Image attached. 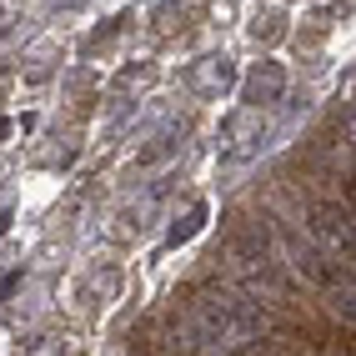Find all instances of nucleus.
<instances>
[{"mask_svg": "<svg viewBox=\"0 0 356 356\" xmlns=\"http://www.w3.org/2000/svg\"><path fill=\"white\" fill-rule=\"evenodd\" d=\"M186 321H191L201 351H246L251 341L271 331L266 306L231 286H201L186 306Z\"/></svg>", "mask_w": 356, "mask_h": 356, "instance_id": "obj_1", "label": "nucleus"}, {"mask_svg": "<svg viewBox=\"0 0 356 356\" xmlns=\"http://www.w3.org/2000/svg\"><path fill=\"white\" fill-rule=\"evenodd\" d=\"M226 271L241 281L246 296H286V276H281V261H271V236L261 221L241 226L226 241Z\"/></svg>", "mask_w": 356, "mask_h": 356, "instance_id": "obj_2", "label": "nucleus"}, {"mask_svg": "<svg viewBox=\"0 0 356 356\" xmlns=\"http://www.w3.org/2000/svg\"><path fill=\"white\" fill-rule=\"evenodd\" d=\"M306 236L331 251L337 261L356 266V211L341 201H321V196H306Z\"/></svg>", "mask_w": 356, "mask_h": 356, "instance_id": "obj_3", "label": "nucleus"}, {"mask_svg": "<svg viewBox=\"0 0 356 356\" xmlns=\"http://www.w3.org/2000/svg\"><path fill=\"white\" fill-rule=\"evenodd\" d=\"M281 251H286V266L301 281L321 286V291H337V286H346V281H356V271L346 266V261H337L331 251H321L312 236H301V231H281Z\"/></svg>", "mask_w": 356, "mask_h": 356, "instance_id": "obj_4", "label": "nucleus"}, {"mask_svg": "<svg viewBox=\"0 0 356 356\" xmlns=\"http://www.w3.org/2000/svg\"><path fill=\"white\" fill-rule=\"evenodd\" d=\"M266 106H241V111H231L226 121H221V161L226 165H241L251 161L261 146H266Z\"/></svg>", "mask_w": 356, "mask_h": 356, "instance_id": "obj_5", "label": "nucleus"}, {"mask_svg": "<svg viewBox=\"0 0 356 356\" xmlns=\"http://www.w3.org/2000/svg\"><path fill=\"white\" fill-rule=\"evenodd\" d=\"M146 356H201V341H196L191 321H186V312L161 316L146 331Z\"/></svg>", "mask_w": 356, "mask_h": 356, "instance_id": "obj_6", "label": "nucleus"}, {"mask_svg": "<svg viewBox=\"0 0 356 356\" xmlns=\"http://www.w3.org/2000/svg\"><path fill=\"white\" fill-rule=\"evenodd\" d=\"M231 86H236V60L226 51H211V56H201L191 65V90L201 101H221Z\"/></svg>", "mask_w": 356, "mask_h": 356, "instance_id": "obj_7", "label": "nucleus"}, {"mask_svg": "<svg viewBox=\"0 0 356 356\" xmlns=\"http://www.w3.org/2000/svg\"><path fill=\"white\" fill-rule=\"evenodd\" d=\"M281 96H286V65H281V60H261L241 81V101L246 106H271Z\"/></svg>", "mask_w": 356, "mask_h": 356, "instance_id": "obj_8", "label": "nucleus"}, {"mask_svg": "<svg viewBox=\"0 0 356 356\" xmlns=\"http://www.w3.org/2000/svg\"><path fill=\"white\" fill-rule=\"evenodd\" d=\"M191 15H196L191 0H165V6H156V15H151V35L171 40V35H181L186 26H191Z\"/></svg>", "mask_w": 356, "mask_h": 356, "instance_id": "obj_9", "label": "nucleus"}, {"mask_svg": "<svg viewBox=\"0 0 356 356\" xmlns=\"http://www.w3.org/2000/svg\"><path fill=\"white\" fill-rule=\"evenodd\" d=\"M266 356H321V337H306V331H271Z\"/></svg>", "mask_w": 356, "mask_h": 356, "instance_id": "obj_10", "label": "nucleus"}, {"mask_svg": "<svg viewBox=\"0 0 356 356\" xmlns=\"http://www.w3.org/2000/svg\"><path fill=\"white\" fill-rule=\"evenodd\" d=\"M151 81H156V65H151V60H131L121 76L111 81V96H115V101H126V96H136V90H146Z\"/></svg>", "mask_w": 356, "mask_h": 356, "instance_id": "obj_11", "label": "nucleus"}, {"mask_svg": "<svg viewBox=\"0 0 356 356\" xmlns=\"http://www.w3.org/2000/svg\"><path fill=\"white\" fill-rule=\"evenodd\" d=\"M206 216H211V206H206V201H191V206H186V216H176V221H171V231H165V246L191 241V236L206 226Z\"/></svg>", "mask_w": 356, "mask_h": 356, "instance_id": "obj_12", "label": "nucleus"}, {"mask_svg": "<svg viewBox=\"0 0 356 356\" xmlns=\"http://www.w3.org/2000/svg\"><path fill=\"white\" fill-rule=\"evenodd\" d=\"M51 56H56V40L40 35L31 51H26V76H31V81H45V76H51Z\"/></svg>", "mask_w": 356, "mask_h": 356, "instance_id": "obj_13", "label": "nucleus"}, {"mask_svg": "<svg viewBox=\"0 0 356 356\" xmlns=\"http://www.w3.org/2000/svg\"><path fill=\"white\" fill-rule=\"evenodd\" d=\"M331 312H337L341 321H351V326H356V281H346V286L331 291Z\"/></svg>", "mask_w": 356, "mask_h": 356, "instance_id": "obj_14", "label": "nucleus"}, {"mask_svg": "<svg viewBox=\"0 0 356 356\" xmlns=\"http://www.w3.org/2000/svg\"><path fill=\"white\" fill-rule=\"evenodd\" d=\"M251 35H256L261 45H276L281 35H286V26H281V15H261L256 26H251Z\"/></svg>", "mask_w": 356, "mask_h": 356, "instance_id": "obj_15", "label": "nucleus"}, {"mask_svg": "<svg viewBox=\"0 0 356 356\" xmlns=\"http://www.w3.org/2000/svg\"><path fill=\"white\" fill-rule=\"evenodd\" d=\"M337 136H341L346 146L356 151V106H351V111H341V121H337Z\"/></svg>", "mask_w": 356, "mask_h": 356, "instance_id": "obj_16", "label": "nucleus"}, {"mask_svg": "<svg viewBox=\"0 0 356 356\" xmlns=\"http://www.w3.org/2000/svg\"><path fill=\"white\" fill-rule=\"evenodd\" d=\"M31 356H65V337H40L31 346Z\"/></svg>", "mask_w": 356, "mask_h": 356, "instance_id": "obj_17", "label": "nucleus"}, {"mask_svg": "<svg viewBox=\"0 0 356 356\" xmlns=\"http://www.w3.org/2000/svg\"><path fill=\"white\" fill-rule=\"evenodd\" d=\"M10 291H20V276H6V281H0V301H6Z\"/></svg>", "mask_w": 356, "mask_h": 356, "instance_id": "obj_18", "label": "nucleus"}, {"mask_svg": "<svg viewBox=\"0 0 356 356\" xmlns=\"http://www.w3.org/2000/svg\"><path fill=\"white\" fill-rule=\"evenodd\" d=\"M56 6H81V0H56Z\"/></svg>", "mask_w": 356, "mask_h": 356, "instance_id": "obj_19", "label": "nucleus"}]
</instances>
